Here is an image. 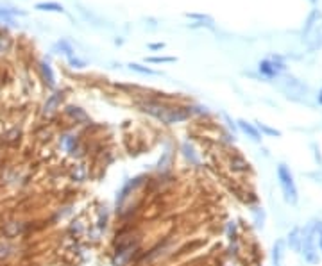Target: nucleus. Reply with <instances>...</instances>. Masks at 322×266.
I'll use <instances>...</instances> for the list:
<instances>
[{
  "instance_id": "6",
  "label": "nucleus",
  "mask_w": 322,
  "mask_h": 266,
  "mask_svg": "<svg viewBox=\"0 0 322 266\" xmlns=\"http://www.w3.org/2000/svg\"><path fill=\"white\" fill-rule=\"evenodd\" d=\"M288 245H290V249H294L295 252H301L303 250V231L301 229H294V231L288 234Z\"/></svg>"
},
{
  "instance_id": "19",
  "label": "nucleus",
  "mask_w": 322,
  "mask_h": 266,
  "mask_svg": "<svg viewBox=\"0 0 322 266\" xmlns=\"http://www.w3.org/2000/svg\"><path fill=\"white\" fill-rule=\"evenodd\" d=\"M319 102H320V104H322V91H320V93H319Z\"/></svg>"
},
{
  "instance_id": "7",
  "label": "nucleus",
  "mask_w": 322,
  "mask_h": 266,
  "mask_svg": "<svg viewBox=\"0 0 322 266\" xmlns=\"http://www.w3.org/2000/svg\"><path fill=\"white\" fill-rule=\"evenodd\" d=\"M238 127H240V129L244 130V132L247 134L251 140H254V141L262 140V136H260V130L256 129L254 125H251L249 122H245V120H238Z\"/></svg>"
},
{
  "instance_id": "10",
  "label": "nucleus",
  "mask_w": 322,
  "mask_h": 266,
  "mask_svg": "<svg viewBox=\"0 0 322 266\" xmlns=\"http://www.w3.org/2000/svg\"><path fill=\"white\" fill-rule=\"evenodd\" d=\"M59 102H61V95H52V97L47 100V104H45V113H52L54 109L59 105Z\"/></svg>"
},
{
  "instance_id": "12",
  "label": "nucleus",
  "mask_w": 322,
  "mask_h": 266,
  "mask_svg": "<svg viewBox=\"0 0 322 266\" xmlns=\"http://www.w3.org/2000/svg\"><path fill=\"white\" fill-rule=\"evenodd\" d=\"M9 49H11V39H9V36L0 34V56H2V54H6Z\"/></svg>"
},
{
  "instance_id": "3",
  "label": "nucleus",
  "mask_w": 322,
  "mask_h": 266,
  "mask_svg": "<svg viewBox=\"0 0 322 266\" xmlns=\"http://www.w3.org/2000/svg\"><path fill=\"white\" fill-rule=\"evenodd\" d=\"M319 234L317 231V224H312L303 231V254H305L306 261L312 264L319 263V256H317L315 249V236Z\"/></svg>"
},
{
  "instance_id": "9",
  "label": "nucleus",
  "mask_w": 322,
  "mask_h": 266,
  "mask_svg": "<svg viewBox=\"0 0 322 266\" xmlns=\"http://www.w3.org/2000/svg\"><path fill=\"white\" fill-rule=\"evenodd\" d=\"M36 9L39 11H54V13H63V6L56 2H39L36 4Z\"/></svg>"
},
{
  "instance_id": "18",
  "label": "nucleus",
  "mask_w": 322,
  "mask_h": 266,
  "mask_svg": "<svg viewBox=\"0 0 322 266\" xmlns=\"http://www.w3.org/2000/svg\"><path fill=\"white\" fill-rule=\"evenodd\" d=\"M319 247H320V252H322V232H319Z\"/></svg>"
},
{
  "instance_id": "8",
  "label": "nucleus",
  "mask_w": 322,
  "mask_h": 266,
  "mask_svg": "<svg viewBox=\"0 0 322 266\" xmlns=\"http://www.w3.org/2000/svg\"><path fill=\"white\" fill-rule=\"evenodd\" d=\"M285 241L283 239H280V241L274 245V264L276 266H281L283 264V256H285Z\"/></svg>"
},
{
  "instance_id": "13",
  "label": "nucleus",
  "mask_w": 322,
  "mask_h": 266,
  "mask_svg": "<svg viewBox=\"0 0 322 266\" xmlns=\"http://www.w3.org/2000/svg\"><path fill=\"white\" fill-rule=\"evenodd\" d=\"M131 70L140 72V74H145V75H154V74H156V72L151 70V68H143V66H140V64H131Z\"/></svg>"
},
{
  "instance_id": "14",
  "label": "nucleus",
  "mask_w": 322,
  "mask_h": 266,
  "mask_svg": "<svg viewBox=\"0 0 322 266\" xmlns=\"http://www.w3.org/2000/svg\"><path fill=\"white\" fill-rule=\"evenodd\" d=\"M258 129H260V130H263L265 134H270V136H280V130L269 129V127H265L263 123H258Z\"/></svg>"
},
{
  "instance_id": "11",
  "label": "nucleus",
  "mask_w": 322,
  "mask_h": 266,
  "mask_svg": "<svg viewBox=\"0 0 322 266\" xmlns=\"http://www.w3.org/2000/svg\"><path fill=\"white\" fill-rule=\"evenodd\" d=\"M41 72H43V75H45L49 86H54V74H52V68H50L49 63H41Z\"/></svg>"
},
{
  "instance_id": "16",
  "label": "nucleus",
  "mask_w": 322,
  "mask_h": 266,
  "mask_svg": "<svg viewBox=\"0 0 322 266\" xmlns=\"http://www.w3.org/2000/svg\"><path fill=\"white\" fill-rule=\"evenodd\" d=\"M11 14H16V11H9V9H0V20H7Z\"/></svg>"
},
{
  "instance_id": "17",
  "label": "nucleus",
  "mask_w": 322,
  "mask_h": 266,
  "mask_svg": "<svg viewBox=\"0 0 322 266\" xmlns=\"http://www.w3.org/2000/svg\"><path fill=\"white\" fill-rule=\"evenodd\" d=\"M151 49H153V50H158V49H163V43H156V45H151Z\"/></svg>"
},
{
  "instance_id": "2",
  "label": "nucleus",
  "mask_w": 322,
  "mask_h": 266,
  "mask_svg": "<svg viewBox=\"0 0 322 266\" xmlns=\"http://www.w3.org/2000/svg\"><path fill=\"white\" fill-rule=\"evenodd\" d=\"M277 179H280V186H281V191H283V196L285 200H287L288 204H297V186H295L294 182V175H292V172L287 168L285 165H280V168H277Z\"/></svg>"
},
{
  "instance_id": "1",
  "label": "nucleus",
  "mask_w": 322,
  "mask_h": 266,
  "mask_svg": "<svg viewBox=\"0 0 322 266\" xmlns=\"http://www.w3.org/2000/svg\"><path fill=\"white\" fill-rule=\"evenodd\" d=\"M303 38H305V43L312 50L320 49L322 47V13H313L312 16H310Z\"/></svg>"
},
{
  "instance_id": "4",
  "label": "nucleus",
  "mask_w": 322,
  "mask_h": 266,
  "mask_svg": "<svg viewBox=\"0 0 322 266\" xmlns=\"http://www.w3.org/2000/svg\"><path fill=\"white\" fill-rule=\"evenodd\" d=\"M145 111H149L151 115H154L156 118H160L166 123L181 122V120L188 118L186 111H181V109H168V107H163L160 104H147Z\"/></svg>"
},
{
  "instance_id": "15",
  "label": "nucleus",
  "mask_w": 322,
  "mask_h": 266,
  "mask_svg": "<svg viewBox=\"0 0 322 266\" xmlns=\"http://www.w3.org/2000/svg\"><path fill=\"white\" fill-rule=\"evenodd\" d=\"M147 61H151V63H170V61H174V57H149Z\"/></svg>"
},
{
  "instance_id": "5",
  "label": "nucleus",
  "mask_w": 322,
  "mask_h": 266,
  "mask_svg": "<svg viewBox=\"0 0 322 266\" xmlns=\"http://www.w3.org/2000/svg\"><path fill=\"white\" fill-rule=\"evenodd\" d=\"M285 64L281 63L280 57H272V59H265L260 63V72H262L265 77H277V75L283 72Z\"/></svg>"
}]
</instances>
